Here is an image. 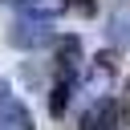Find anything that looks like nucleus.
Returning <instances> with one entry per match:
<instances>
[{"instance_id":"nucleus-3","label":"nucleus","mask_w":130,"mask_h":130,"mask_svg":"<svg viewBox=\"0 0 130 130\" xmlns=\"http://www.w3.org/2000/svg\"><path fill=\"white\" fill-rule=\"evenodd\" d=\"M0 122H8L12 130H37V122H32V114L24 110V102L0 81Z\"/></svg>"},{"instance_id":"nucleus-8","label":"nucleus","mask_w":130,"mask_h":130,"mask_svg":"<svg viewBox=\"0 0 130 130\" xmlns=\"http://www.w3.org/2000/svg\"><path fill=\"white\" fill-rule=\"evenodd\" d=\"M69 93H73V77H57L53 89H49V114H53V118H65V110H69Z\"/></svg>"},{"instance_id":"nucleus-5","label":"nucleus","mask_w":130,"mask_h":130,"mask_svg":"<svg viewBox=\"0 0 130 130\" xmlns=\"http://www.w3.org/2000/svg\"><path fill=\"white\" fill-rule=\"evenodd\" d=\"M81 61V41L77 37H61L57 41V77H73Z\"/></svg>"},{"instance_id":"nucleus-4","label":"nucleus","mask_w":130,"mask_h":130,"mask_svg":"<svg viewBox=\"0 0 130 130\" xmlns=\"http://www.w3.org/2000/svg\"><path fill=\"white\" fill-rule=\"evenodd\" d=\"M114 73H118V53H114V49H110V53L102 49V53L93 57V73H89V89H93V93H102V89H106V85L114 81Z\"/></svg>"},{"instance_id":"nucleus-9","label":"nucleus","mask_w":130,"mask_h":130,"mask_svg":"<svg viewBox=\"0 0 130 130\" xmlns=\"http://www.w3.org/2000/svg\"><path fill=\"white\" fill-rule=\"evenodd\" d=\"M69 8L77 16H98V0H69Z\"/></svg>"},{"instance_id":"nucleus-10","label":"nucleus","mask_w":130,"mask_h":130,"mask_svg":"<svg viewBox=\"0 0 130 130\" xmlns=\"http://www.w3.org/2000/svg\"><path fill=\"white\" fill-rule=\"evenodd\" d=\"M118 110H122V122H130V81H126V98H122Z\"/></svg>"},{"instance_id":"nucleus-7","label":"nucleus","mask_w":130,"mask_h":130,"mask_svg":"<svg viewBox=\"0 0 130 130\" xmlns=\"http://www.w3.org/2000/svg\"><path fill=\"white\" fill-rule=\"evenodd\" d=\"M69 8V0H20V12L28 20H53Z\"/></svg>"},{"instance_id":"nucleus-1","label":"nucleus","mask_w":130,"mask_h":130,"mask_svg":"<svg viewBox=\"0 0 130 130\" xmlns=\"http://www.w3.org/2000/svg\"><path fill=\"white\" fill-rule=\"evenodd\" d=\"M61 37H57V28L49 24V20H16L12 28H8V45L12 49H45V45H57Z\"/></svg>"},{"instance_id":"nucleus-12","label":"nucleus","mask_w":130,"mask_h":130,"mask_svg":"<svg viewBox=\"0 0 130 130\" xmlns=\"http://www.w3.org/2000/svg\"><path fill=\"white\" fill-rule=\"evenodd\" d=\"M0 4H20V0H0Z\"/></svg>"},{"instance_id":"nucleus-2","label":"nucleus","mask_w":130,"mask_h":130,"mask_svg":"<svg viewBox=\"0 0 130 130\" xmlns=\"http://www.w3.org/2000/svg\"><path fill=\"white\" fill-rule=\"evenodd\" d=\"M77 130H122V110H118V102L98 98V102L81 114V126H77Z\"/></svg>"},{"instance_id":"nucleus-6","label":"nucleus","mask_w":130,"mask_h":130,"mask_svg":"<svg viewBox=\"0 0 130 130\" xmlns=\"http://www.w3.org/2000/svg\"><path fill=\"white\" fill-rule=\"evenodd\" d=\"M106 32L114 41V49H130V4H118L106 20Z\"/></svg>"},{"instance_id":"nucleus-11","label":"nucleus","mask_w":130,"mask_h":130,"mask_svg":"<svg viewBox=\"0 0 130 130\" xmlns=\"http://www.w3.org/2000/svg\"><path fill=\"white\" fill-rule=\"evenodd\" d=\"M0 130H12V126H8V122H0Z\"/></svg>"}]
</instances>
